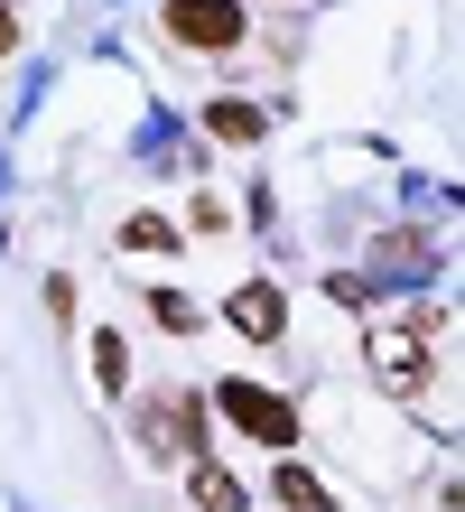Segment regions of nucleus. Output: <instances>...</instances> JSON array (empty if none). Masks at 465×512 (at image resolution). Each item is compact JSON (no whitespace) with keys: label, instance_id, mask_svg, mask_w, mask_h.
Instances as JSON below:
<instances>
[{"label":"nucleus","instance_id":"obj_7","mask_svg":"<svg viewBox=\"0 0 465 512\" xmlns=\"http://www.w3.org/2000/svg\"><path fill=\"white\" fill-rule=\"evenodd\" d=\"M205 131L224 140V149H252V140H261V103H233V94L205 103Z\"/></svg>","mask_w":465,"mask_h":512},{"label":"nucleus","instance_id":"obj_10","mask_svg":"<svg viewBox=\"0 0 465 512\" xmlns=\"http://www.w3.org/2000/svg\"><path fill=\"white\" fill-rule=\"evenodd\" d=\"M93 382H103V391H131V354H121V336H93Z\"/></svg>","mask_w":465,"mask_h":512},{"label":"nucleus","instance_id":"obj_12","mask_svg":"<svg viewBox=\"0 0 465 512\" xmlns=\"http://www.w3.org/2000/svg\"><path fill=\"white\" fill-rule=\"evenodd\" d=\"M19 47V0H0V56Z\"/></svg>","mask_w":465,"mask_h":512},{"label":"nucleus","instance_id":"obj_2","mask_svg":"<svg viewBox=\"0 0 465 512\" xmlns=\"http://www.w3.org/2000/svg\"><path fill=\"white\" fill-rule=\"evenodd\" d=\"M363 354H372V373H382V391H400V401L438 382V364H428V336H419V326H372Z\"/></svg>","mask_w":465,"mask_h":512},{"label":"nucleus","instance_id":"obj_5","mask_svg":"<svg viewBox=\"0 0 465 512\" xmlns=\"http://www.w3.org/2000/svg\"><path fill=\"white\" fill-rule=\"evenodd\" d=\"M224 326H233V336H252V345H279V326H289V298H279L270 280H242V289L224 298Z\"/></svg>","mask_w":465,"mask_h":512},{"label":"nucleus","instance_id":"obj_1","mask_svg":"<svg viewBox=\"0 0 465 512\" xmlns=\"http://www.w3.org/2000/svg\"><path fill=\"white\" fill-rule=\"evenodd\" d=\"M214 410H224L233 429H252L261 447H298V401H279L261 382H214Z\"/></svg>","mask_w":465,"mask_h":512},{"label":"nucleus","instance_id":"obj_11","mask_svg":"<svg viewBox=\"0 0 465 512\" xmlns=\"http://www.w3.org/2000/svg\"><path fill=\"white\" fill-rule=\"evenodd\" d=\"M121 243H131V252H177V224L168 215H131V224H121Z\"/></svg>","mask_w":465,"mask_h":512},{"label":"nucleus","instance_id":"obj_3","mask_svg":"<svg viewBox=\"0 0 465 512\" xmlns=\"http://www.w3.org/2000/svg\"><path fill=\"white\" fill-rule=\"evenodd\" d=\"M159 19H168V38H177V47H205V56L242 47V28H252V19L233 10V0H168Z\"/></svg>","mask_w":465,"mask_h":512},{"label":"nucleus","instance_id":"obj_9","mask_svg":"<svg viewBox=\"0 0 465 512\" xmlns=\"http://www.w3.org/2000/svg\"><path fill=\"white\" fill-rule=\"evenodd\" d=\"M279 512H326V485L307 466H279Z\"/></svg>","mask_w":465,"mask_h":512},{"label":"nucleus","instance_id":"obj_4","mask_svg":"<svg viewBox=\"0 0 465 512\" xmlns=\"http://www.w3.org/2000/svg\"><path fill=\"white\" fill-rule=\"evenodd\" d=\"M140 438L159 447L168 466H177V457H205V410H196V401H149V410H140Z\"/></svg>","mask_w":465,"mask_h":512},{"label":"nucleus","instance_id":"obj_6","mask_svg":"<svg viewBox=\"0 0 465 512\" xmlns=\"http://www.w3.org/2000/svg\"><path fill=\"white\" fill-rule=\"evenodd\" d=\"M186 494H196V512H252V494L233 485L214 457H196V475H186Z\"/></svg>","mask_w":465,"mask_h":512},{"label":"nucleus","instance_id":"obj_8","mask_svg":"<svg viewBox=\"0 0 465 512\" xmlns=\"http://www.w3.org/2000/svg\"><path fill=\"white\" fill-rule=\"evenodd\" d=\"M140 308H149V326H168V336H196V298L186 289H149Z\"/></svg>","mask_w":465,"mask_h":512}]
</instances>
